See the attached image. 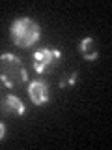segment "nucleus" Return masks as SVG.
I'll use <instances>...</instances> for the list:
<instances>
[{
	"label": "nucleus",
	"mask_w": 112,
	"mask_h": 150,
	"mask_svg": "<svg viewBox=\"0 0 112 150\" xmlns=\"http://www.w3.org/2000/svg\"><path fill=\"white\" fill-rule=\"evenodd\" d=\"M0 81L6 88H17L28 81L26 66L13 53L0 54Z\"/></svg>",
	"instance_id": "f257e3e1"
},
{
	"label": "nucleus",
	"mask_w": 112,
	"mask_h": 150,
	"mask_svg": "<svg viewBox=\"0 0 112 150\" xmlns=\"http://www.w3.org/2000/svg\"><path fill=\"white\" fill-rule=\"evenodd\" d=\"M9 38L17 47L28 49L36 45L41 38V26L30 17H17L9 26Z\"/></svg>",
	"instance_id": "f03ea898"
},
{
	"label": "nucleus",
	"mask_w": 112,
	"mask_h": 150,
	"mask_svg": "<svg viewBox=\"0 0 112 150\" xmlns=\"http://www.w3.org/2000/svg\"><path fill=\"white\" fill-rule=\"evenodd\" d=\"M62 58V51L54 49V47H41L32 54V66H34L36 73H45L49 69H52Z\"/></svg>",
	"instance_id": "7ed1b4c3"
},
{
	"label": "nucleus",
	"mask_w": 112,
	"mask_h": 150,
	"mask_svg": "<svg viewBox=\"0 0 112 150\" xmlns=\"http://www.w3.org/2000/svg\"><path fill=\"white\" fill-rule=\"evenodd\" d=\"M28 92V98H30V101L34 103L36 107H43L47 103L50 101V90H49V84H47L43 79H34V81H30L26 88Z\"/></svg>",
	"instance_id": "20e7f679"
},
{
	"label": "nucleus",
	"mask_w": 112,
	"mask_h": 150,
	"mask_svg": "<svg viewBox=\"0 0 112 150\" xmlns=\"http://www.w3.org/2000/svg\"><path fill=\"white\" fill-rule=\"evenodd\" d=\"M2 112L9 116H24L26 112V105L22 103V100L15 94H8L2 100Z\"/></svg>",
	"instance_id": "39448f33"
},
{
	"label": "nucleus",
	"mask_w": 112,
	"mask_h": 150,
	"mask_svg": "<svg viewBox=\"0 0 112 150\" xmlns=\"http://www.w3.org/2000/svg\"><path fill=\"white\" fill-rule=\"evenodd\" d=\"M78 53L84 60H88V62H95L97 56H99V49H97V43L95 40H93L92 36H86L80 40V43H78Z\"/></svg>",
	"instance_id": "423d86ee"
},
{
	"label": "nucleus",
	"mask_w": 112,
	"mask_h": 150,
	"mask_svg": "<svg viewBox=\"0 0 112 150\" xmlns=\"http://www.w3.org/2000/svg\"><path fill=\"white\" fill-rule=\"evenodd\" d=\"M78 81V77H77V71H73V73H67L65 77L60 81V88H69V86H75Z\"/></svg>",
	"instance_id": "0eeeda50"
},
{
	"label": "nucleus",
	"mask_w": 112,
	"mask_h": 150,
	"mask_svg": "<svg viewBox=\"0 0 112 150\" xmlns=\"http://www.w3.org/2000/svg\"><path fill=\"white\" fill-rule=\"evenodd\" d=\"M4 137H6V124L0 122V141H4Z\"/></svg>",
	"instance_id": "6e6552de"
}]
</instances>
